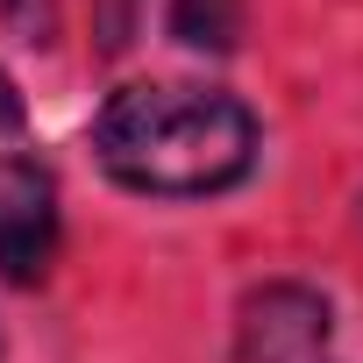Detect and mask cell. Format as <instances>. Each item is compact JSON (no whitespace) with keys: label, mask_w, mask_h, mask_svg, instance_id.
Segmentation results:
<instances>
[{"label":"cell","mask_w":363,"mask_h":363,"mask_svg":"<svg viewBox=\"0 0 363 363\" xmlns=\"http://www.w3.org/2000/svg\"><path fill=\"white\" fill-rule=\"evenodd\" d=\"M100 164L128 193L157 200H207L228 193L257 164V114L221 86H121L93 121Z\"/></svg>","instance_id":"cell-1"},{"label":"cell","mask_w":363,"mask_h":363,"mask_svg":"<svg viewBox=\"0 0 363 363\" xmlns=\"http://www.w3.org/2000/svg\"><path fill=\"white\" fill-rule=\"evenodd\" d=\"M57 264V178L36 157H0V278L43 285Z\"/></svg>","instance_id":"cell-2"},{"label":"cell","mask_w":363,"mask_h":363,"mask_svg":"<svg viewBox=\"0 0 363 363\" xmlns=\"http://www.w3.org/2000/svg\"><path fill=\"white\" fill-rule=\"evenodd\" d=\"M328 299L306 292V285H264L242 299V320H235V342H242V363H335L328 356Z\"/></svg>","instance_id":"cell-3"},{"label":"cell","mask_w":363,"mask_h":363,"mask_svg":"<svg viewBox=\"0 0 363 363\" xmlns=\"http://www.w3.org/2000/svg\"><path fill=\"white\" fill-rule=\"evenodd\" d=\"M171 36L186 50H235L242 36V0H171Z\"/></svg>","instance_id":"cell-4"},{"label":"cell","mask_w":363,"mask_h":363,"mask_svg":"<svg viewBox=\"0 0 363 363\" xmlns=\"http://www.w3.org/2000/svg\"><path fill=\"white\" fill-rule=\"evenodd\" d=\"M135 22H143V0H93V43H100V57H121L135 43Z\"/></svg>","instance_id":"cell-5"},{"label":"cell","mask_w":363,"mask_h":363,"mask_svg":"<svg viewBox=\"0 0 363 363\" xmlns=\"http://www.w3.org/2000/svg\"><path fill=\"white\" fill-rule=\"evenodd\" d=\"M8 8V22L29 36V43H50L57 36V0H0Z\"/></svg>","instance_id":"cell-6"},{"label":"cell","mask_w":363,"mask_h":363,"mask_svg":"<svg viewBox=\"0 0 363 363\" xmlns=\"http://www.w3.org/2000/svg\"><path fill=\"white\" fill-rule=\"evenodd\" d=\"M29 128V107H22V93H15V79L0 72V143H15Z\"/></svg>","instance_id":"cell-7"}]
</instances>
